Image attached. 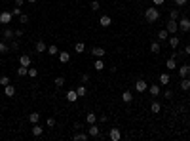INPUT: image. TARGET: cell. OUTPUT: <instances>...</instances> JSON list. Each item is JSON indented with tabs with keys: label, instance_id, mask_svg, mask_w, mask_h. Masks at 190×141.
I'll use <instances>...</instances> for the list:
<instances>
[{
	"label": "cell",
	"instance_id": "52a82bcc",
	"mask_svg": "<svg viewBox=\"0 0 190 141\" xmlns=\"http://www.w3.org/2000/svg\"><path fill=\"white\" fill-rule=\"evenodd\" d=\"M167 42H169V48H171V50H175L177 46H179V36H175V34H169V38H167Z\"/></svg>",
	"mask_w": 190,
	"mask_h": 141
},
{
	"label": "cell",
	"instance_id": "ee69618b",
	"mask_svg": "<svg viewBox=\"0 0 190 141\" xmlns=\"http://www.w3.org/2000/svg\"><path fill=\"white\" fill-rule=\"evenodd\" d=\"M80 80H82V84L90 82V74H88V72H84V74H82V78H80Z\"/></svg>",
	"mask_w": 190,
	"mask_h": 141
},
{
	"label": "cell",
	"instance_id": "44dd1931",
	"mask_svg": "<svg viewBox=\"0 0 190 141\" xmlns=\"http://www.w3.org/2000/svg\"><path fill=\"white\" fill-rule=\"evenodd\" d=\"M59 61L61 63H68L70 61V54H68V52H59Z\"/></svg>",
	"mask_w": 190,
	"mask_h": 141
},
{
	"label": "cell",
	"instance_id": "1f68e13d",
	"mask_svg": "<svg viewBox=\"0 0 190 141\" xmlns=\"http://www.w3.org/2000/svg\"><path fill=\"white\" fill-rule=\"evenodd\" d=\"M150 111H152V112H160V111H162V105H160L158 101H152V105H150Z\"/></svg>",
	"mask_w": 190,
	"mask_h": 141
},
{
	"label": "cell",
	"instance_id": "bcb514c9",
	"mask_svg": "<svg viewBox=\"0 0 190 141\" xmlns=\"http://www.w3.org/2000/svg\"><path fill=\"white\" fill-rule=\"evenodd\" d=\"M164 97H165V99H171V97H173L171 90H165V92H164Z\"/></svg>",
	"mask_w": 190,
	"mask_h": 141
},
{
	"label": "cell",
	"instance_id": "b9f144b4",
	"mask_svg": "<svg viewBox=\"0 0 190 141\" xmlns=\"http://www.w3.org/2000/svg\"><path fill=\"white\" fill-rule=\"evenodd\" d=\"M10 82H11V80L8 78V76H0V84H2V86H8Z\"/></svg>",
	"mask_w": 190,
	"mask_h": 141
},
{
	"label": "cell",
	"instance_id": "30bf717a",
	"mask_svg": "<svg viewBox=\"0 0 190 141\" xmlns=\"http://www.w3.org/2000/svg\"><path fill=\"white\" fill-rule=\"evenodd\" d=\"M148 94H150L152 97H158L160 95V86L158 84H150V86H148Z\"/></svg>",
	"mask_w": 190,
	"mask_h": 141
},
{
	"label": "cell",
	"instance_id": "681fc988",
	"mask_svg": "<svg viewBox=\"0 0 190 141\" xmlns=\"http://www.w3.org/2000/svg\"><path fill=\"white\" fill-rule=\"evenodd\" d=\"M152 2H154V6H162V4H164L165 0H152Z\"/></svg>",
	"mask_w": 190,
	"mask_h": 141
},
{
	"label": "cell",
	"instance_id": "4dcf8cb0",
	"mask_svg": "<svg viewBox=\"0 0 190 141\" xmlns=\"http://www.w3.org/2000/svg\"><path fill=\"white\" fill-rule=\"evenodd\" d=\"M93 67H95V71H103V69H105V63H103V59H101V57H97V59H95V65H93Z\"/></svg>",
	"mask_w": 190,
	"mask_h": 141
},
{
	"label": "cell",
	"instance_id": "d4e9b609",
	"mask_svg": "<svg viewBox=\"0 0 190 141\" xmlns=\"http://www.w3.org/2000/svg\"><path fill=\"white\" fill-rule=\"evenodd\" d=\"M169 38V33H167V29H162L160 33H158V40L160 42H164V40H167Z\"/></svg>",
	"mask_w": 190,
	"mask_h": 141
},
{
	"label": "cell",
	"instance_id": "4fadbf2b",
	"mask_svg": "<svg viewBox=\"0 0 190 141\" xmlns=\"http://www.w3.org/2000/svg\"><path fill=\"white\" fill-rule=\"evenodd\" d=\"M4 95H6V97H14V95H15V88L11 86V84L4 86Z\"/></svg>",
	"mask_w": 190,
	"mask_h": 141
},
{
	"label": "cell",
	"instance_id": "d6a6232c",
	"mask_svg": "<svg viewBox=\"0 0 190 141\" xmlns=\"http://www.w3.org/2000/svg\"><path fill=\"white\" fill-rule=\"evenodd\" d=\"M150 52L152 54H160V42H152L150 44Z\"/></svg>",
	"mask_w": 190,
	"mask_h": 141
},
{
	"label": "cell",
	"instance_id": "c3c4849f",
	"mask_svg": "<svg viewBox=\"0 0 190 141\" xmlns=\"http://www.w3.org/2000/svg\"><path fill=\"white\" fill-rule=\"evenodd\" d=\"M175 4H177V6H184V4H186V0H175Z\"/></svg>",
	"mask_w": 190,
	"mask_h": 141
},
{
	"label": "cell",
	"instance_id": "db71d44e",
	"mask_svg": "<svg viewBox=\"0 0 190 141\" xmlns=\"http://www.w3.org/2000/svg\"><path fill=\"white\" fill-rule=\"evenodd\" d=\"M27 2H31V4H34V2H36V0H27Z\"/></svg>",
	"mask_w": 190,
	"mask_h": 141
},
{
	"label": "cell",
	"instance_id": "7bdbcfd3",
	"mask_svg": "<svg viewBox=\"0 0 190 141\" xmlns=\"http://www.w3.org/2000/svg\"><path fill=\"white\" fill-rule=\"evenodd\" d=\"M11 15H21V8H19V6H15L14 10H11Z\"/></svg>",
	"mask_w": 190,
	"mask_h": 141
},
{
	"label": "cell",
	"instance_id": "f6af8a7d",
	"mask_svg": "<svg viewBox=\"0 0 190 141\" xmlns=\"http://www.w3.org/2000/svg\"><path fill=\"white\" fill-rule=\"evenodd\" d=\"M17 48H19V42H17V40H14V42L10 44V50H14V52H15Z\"/></svg>",
	"mask_w": 190,
	"mask_h": 141
},
{
	"label": "cell",
	"instance_id": "7402d4cb",
	"mask_svg": "<svg viewBox=\"0 0 190 141\" xmlns=\"http://www.w3.org/2000/svg\"><path fill=\"white\" fill-rule=\"evenodd\" d=\"M17 76H29V67L19 65V67H17Z\"/></svg>",
	"mask_w": 190,
	"mask_h": 141
},
{
	"label": "cell",
	"instance_id": "5b68a950",
	"mask_svg": "<svg viewBox=\"0 0 190 141\" xmlns=\"http://www.w3.org/2000/svg\"><path fill=\"white\" fill-rule=\"evenodd\" d=\"M105 54H107V52H105V48H101V46H93V50H91V55H93L95 59L97 57H105Z\"/></svg>",
	"mask_w": 190,
	"mask_h": 141
},
{
	"label": "cell",
	"instance_id": "8992f818",
	"mask_svg": "<svg viewBox=\"0 0 190 141\" xmlns=\"http://www.w3.org/2000/svg\"><path fill=\"white\" fill-rule=\"evenodd\" d=\"M108 137H110L112 141H120L122 134H120V130H118V128H110V132H108Z\"/></svg>",
	"mask_w": 190,
	"mask_h": 141
},
{
	"label": "cell",
	"instance_id": "f1b7e54d",
	"mask_svg": "<svg viewBox=\"0 0 190 141\" xmlns=\"http://www.w3.org/2000/svg\"><path fill=\"white\" fill-rule=\"evenodd\" d=\"M84 50H86V44H84V42H76L74 44V52H76V54H82Z\"/></svg>",
	"mask_w": 190,
	"mask_h": 141
},
{
	"label": "cell",
	"instance_id": "8fae6325",
	"mask_svg": "<svg viewBox=\"0 0 190 141\" xmlns=\"http://www.w3.org/2000/svg\"><path fill=\"white\" fill-rule=\"evenodd\" d=\"M34 50H36V54H44V52L48 50L46 42H44V40H38V42H36V46H34Z\"/></svg>",
	"mask_w": 190,
	"mask_h": 141
},
{
	"label": "cell",
	"instance_id": "836d02e7",
	"mask_svg": "<svg viewBox=\"0 0 190 141\" xmlns=\"http://www.w3.org/2000/svg\"><path fill=\"white\" fill-rule=\"evenodd\" d=\"M95 118H97V116H95V112H88V115H86L88 124H95Z\"/></svg>",
	"mask_w": 190,
	"mask_h": 141
},
{
	"label": "cell",
	"instance_id": "e575fe53",
	"mask_svg": "<svg viewBox=\"0 0 190 141\" xmlns=\"http://www.w3.org/2000/svg\"><path fill=\"white\" fill-rule=\"evenodd\" d=\"M10 52V46L6 42H0V54H8Z\"/></svg>",
	"mask_w": 190,
	"mask_h": 141
},
{
	"label": "cell",
	"instance_id": "ffe728a7",
	"mask_svg": "<svg viewBox=\"0 0 190 141\" xmlns=\"http://www.w3.org/2000/svg\"><path fill=\"white\" fill-rule=\"evenodd\" d=\"M169 82H171V76H169L167 72H162V74H160V84H164V86H167Z\"/></svg>",
	"mask_w": 190,
	"mask_h": 141
},
{
	"label": "cell",
	"instance_id": "74e56055",
	"mask_svg": "<svg viewBox=\"0 0 190 141\" xmlns=\"http://www.w3.org/2000/svg\"><path fill=\"white\" fill-rule=\"evenodd\" d=\"M90 8H91V10H93V11H99V10H101V4L97 2V0H93V2L90 4Z\"/></svg>",
	"mask_w": 190,
	"mask_h": 141
},
{
	"label": "cell",
	"instance_id": "3957f363",
	"mask_svg": "<svg viewBox=\"0 0 190 141\" xmlns=\"http://www.w3.org/2000/svg\"><path fill=\"white\" fill-rule=\"evenodd\" d=\"M11 17H14V15H11V11H6V10H4L2 14H0V23H2V25H8V23L11 21Z\"/></svg>",
	"mask_w": 190,
	"mask_h": 141
},
{
	"label": "cell",
	"instance_id": "7a4b0ae2",
	"mask_svg": "<svg viewBox=\"0 0 190 141\" xmlns=\"http://www.w3.org/2000/svg\"><path fill=\"white\" fill-rule=\"evenodd\" d=\"M165 29H167V33H169V34H175L177 31H179V23H177L175 19H169L167 25H165Z\"/></svg>",
	"mask_w": 190,
	"mask_h": 141
},
{
	"label": "cell",
	"instance_id": "8d00e7d4",
	"mask_svg": "<svg viewBox=\"0 0 190 141\" xmlns=\"http://www.w3.org/2000/svg\"><path fill=\"white\" fill-rule=\"evenodd\" d=\"M55 124H57V122H55L53 116H50V118L46 120V126H48V128H55Z\"/></svg>",
	"mask_w": 190,
	"mask_h": 141
},
{
	"label": "cell",
	"instance_id": "ab89813d",
	"mask_svg": "<svg viewBox=\"0 0 190 141\" xmlns=\"http://www.w3.org/2000/svg\"><path fill=\"white\" fill-rule=\"evenodd\" d=\"M19 23H23V25H25V23H29V15H27V14H21V15H19Z\"/></svg>",
	"mask_w": 190,
	"mask_h": 141
},
{
	"label": "cell",
	"instance_id": "7c38bea8",
	"mask_svg": "<svg viewBox=\"0 0 190 141\" xmlns=\"http://www.w3.org/2000/svg\"><path fill=\"white\" fill-rule=\"evenodd\" d=\"M110 23H112L110 15H101V19H99V25L101 27H110Z\"/></svg>",
	"mask_w": 190,
	"mask_h": 141
},
{
	"label": "cell",
	"instance_id": "ba28073f",
	"mask_svg": "<svg viewBox=\"0 0 190 141\" xmlns=\"http://www.w3.org/2000/svg\"><path fill=\"white\" fill-rule=\"evenodd\" d=\"M19 65H23V67H31V55H29V54L19 55Z\"/></svg>",
	"mask_w": 190,
	"mask_h": 141
},
{
	"label": "cell",
	"instance_id": "f546056e",
	"mask_svg": "<svg viewBox=\"0 0 190 141\" xmlns=\"http://www.w3.org/2000/svg\"><path fill=\"white\" fill-rule=\"evenodd\" d=\"M46 52H48V54H50V55H59V48L55 46V44H51V46L48 48Z\"/></svg>",
	"mask_w": 190,
	"mask_h": 141
},
{
	"label": "cell",
	"instance_id": "816d5d0a",
	"mask_svg": "<svg viewBox=\"0 0 190 141\" xmlns=\"http://www.w3.org/2000/svg\"><path fill=\"white\" fill-rule=\"evenodd\" d=\"M23 4H25V0H15V6H19V8H21Z\"/></svg>",
	"mask_w": 190,
	"mask_h": 141
},
{
	"label": "cell",
	"instance_id": "6da1fadb",
	"mask_svg": "<svg viewBox=\"0 0 190 141\" xmlns=\"http://www.w3.org/2000/svg\"><path fill=\"white\" fill-rule=\"evenodd\" d=\"M144 19H147L148 23H154V21H158V19H160V11L156 10L154 6H152V8H148V10L144 11Z\"/></svg>",
	"mask_w": 190,
	"mask_h": 141
},
{
	"label": "cell",
	"instance_id": "f907efd6",
	"mask_svg": "<svg viewBox=\"0 0 190 141\" xmlns=\"http://www.w3.org/2000/svg\"><path fill=\"white\" fill-rule=\"evenodd\" d=\"M99 120H101V122H107L108 116H107V115H101V116H99Z\"/></svg>",
	"mask_w": 190,
	"mask_h": 141
},
{
	"label": "cell",
	"instance_id": "d6986e66",
	"mask_svg": "<svg viewBox=\"0 0 190 141\" xmlns=\"http://www.w3.org/2000/svg\"><path fill=\"white\" fill-rule=\"evenodd\" d=\"M122 101H124V103H131V101H133V94H131L129 90H126V92L122 94Z\"/></svg>",
	"mask_w": 190,
	"mask_h": 141
},
{
	"label": "cell",
	"instance_id": "cb8c5ba5",
	"mask_svg": "<svg viewBox=\"0 0 190 141\" xmlns=\"http://www.w3.org/2000/svg\"><path fill=\"white\" fill-rule=\"evenodd\" d=\"M74 139H76V141H88V139H90V134H84V132H78V134L74 135Z\"/></svg>",
	"mask_w": 190,
	"mask_h": 141
},
{
	"label": "cell",
	"instance_id": "2e32d148",
	"mask_svg": "<svg viewBox=\"0 0 190 141\" xmlns=\"http://www.w3.org/2000/svg\"><path fill=\"white\" fill-rule=\"evenodd\" d=\"M76 99H78V94H76V90H68V92H67V101H68V103H74Z\"/></svg>",
	"mask_w": 190,
	"mask_h": 141
},
{
	"label": "cell",
	"instance_id": "e0dca14e",
	"mask_svg": "<svg viewBox=\"0 0 190 141\" xmlns=\"http://www.w3.org/2000/svg\"><path fill=\"white\" fill-rule=\"evenodd\" d=\"M32 126H34L32 128V135H34V137H40V135L44 134V128L40 126V124H32Z\"/></svg>",
	"mask_w": 190,
	"mask_h": 141
},
{
	"label": "cell",
	"instance_id": "484cf974",
	"mask_svg": "<svg viewBox=\"0 0 190 141\" xmlns=\"http://www.w3.org/2000/svg\"><path fill=\"white\" fill-rule=\"evenodd\" d=\"M165 67H167V69H169V71H173V69H177V61H175V59H173V57H169V59H167V61H165Z\"/></svg>",
	"mask_w": 190,
	"mask_h": 141
},
{
	"label": "cell",
	"instance_id": "d590c367",
	"mask_svg": "<svg viewBox=\"0 0 190 141\" xmlns=\"http://www.w3.org/2000/svg\"><path fill=\"white\" fill-rule=\"evenodd\" d=\"M53 82H55V86H57V88H61V86H65V78H63V76H57V78H55Z\"/></svg>",
	"mask_w": 190,
	"mask_h": 141
},
{
	"label": "cell",
	"instance_id": "9c48e42d",
	"mask_svg": "<svg viewBox=\"0 0 190 141\" xmlns=\"http://www.w3.org/2000/svg\"><path fill=\"white\" fill-rule=\"evenodd\" d=\"M135 90L143 94V92H147V90H148V84L144 82V80H137V82H135Z\"/></svg>",
	"mask_w": 190,
	"mask_h": 141
},
{
	"label": "cell",
	"instance_id": "9a60e30c",
	"mask_svg": "<svg viewBox=\"0 0 190 141\" xmlns=\"http://www.w3.org/2000/svg\"><path fill=\"white\" fill-rule=\"evenodd\" d=\"M188 74H190V65H183V67H179V76H181V78H186Z\"/></svg>",
	"mask_w": 190,
	"mask_h": 141
},
{
	"label": "cell",
	"instance_id": "f5cc1de1",
	"mask_svg": "<svg viewBox=\"0 0 190 141\" xmlns=\"http://www.w3.org/2000/svg\"><path fill=\"white\" fill-rule=\"evenodd\" d=\"M184 54H186V55H190V44L186 46V50H184Z\"/></svg>",
	"mask_w": 190,
	"mask_h": 141
},
{
	"label": "cell",
	"instance_id": "83f0119b",
	"mask_svg": "<svg viewBox=\"0 0 190 141\" xmlns=\"http://www.w3.org/2000/svg\"><path fill=\"white\" fill-rule=\"evenodd\" d=\"M76 94H78V97H84V95L88 94V90H86V86L84 84H80L78 88H76Z\"/></svg>",
	"mask_w": 190,
	"mask_h": 141
},
{
	"label": "cell",
	"instance_id": "4316f807",
	"mask_svg": "<svg viewBox=\"0 0 190 141\" xmlns=\"http://www.w3.org/2000/svg\"><path fill=\"white\" fill-rule=\"evenodd\" d=\"M181 90H184V92H188V90H190V80H188V76L181 80Z\"/></svg>",
	"mask_w": 190,
	"mask_h": 141
},
{
	"label": "cell",
	"instance_id": "f35d334b",
	"mask_svg": "<svg viewBox=\"0 0 190 141\" xmlns=\"http://www.w3.org/2000/svg\"><path fill=\"white\" fill-rule=\"evenodd\" d=\"M29 76L31 78H36V76H38V71H36L34 67H29Z\"/></svg>",
	"mask_w": 190,
	"mask_h": 141
},
{
	"label": "cell",
	"instance_id": "277c9868",
	"mask_svg": "<svg viewBox=\"0 0 190 141\" xmlns=\"http://www.w3.org/2000/svg\"><path fill=\"white\" fill-rule=\"evenodd\" d=\"M177 23H179V31H184V33L190 31V19L188 17H183L181 21H177Z\"/></svg>",
	"mask_w": 190,
	"mask_h": 141
},
{
	"label": "cell",
	"instance_id": "ac0fdd59",
	"mask_svg": "<svg viewBox=\"0 0 190 141\" xmlns=\"http://www.w3.org/2000/svg\"><path fill=\"white\" fill-rule=\"evenodd\" d=\"M2 38H4V40H11V38H15V31H14V29H4Z\"/></svg>",
	"mask_w": 190,
	"mask_h": 141
},
{
	"label": "cell",
	"instance_id": "603a6c76",
	"mask_svg": "<svg viewBox=\"0 0 190 141\" xmlns=\"http://www.w3.org/2000/svg\"><path fill=\"white\" fill-rule=\"evenodd\" d=\"M29 122L31 124H38L40 122V115H38V112H31V115H29Z\"/></svg>",
	"mask_w": 190,
	"mask_h": 141
},
{
	"label": "cell",
	"instance_id": "5bb4252c",
	"mask_svg": "<svg viewBox=\"0 0 190 141\" xmlns=\"http://www.w3.org/2000/svg\"><path fill=\"white\" fill-rule=\"evenodd\" d=\"M88 134H90V137H99V128H97L95 124H90V128H88Z\"/></svg>",
	"mask_w": 190,
	"mask_h": 141
},
{
	"label": "cell",
	"instance_id": "7dc6e473",
	"mask_svg": "<svg viewBox=\"0 0 190 141\" xmlns=\"http://www.w3.org/2000/svg\"><path fill=\"white\" fill-rule=\"evenodd\" d=\"M21 36H23V31L17 29V31H15V38H21Z\"/></svg>",
	"mask_w": 190,
	"mask_h": 141
},
{
	"label": "cell",
	"instance_id": "60d3db41",
	"mask_svg": "<svg viewBox=\"0 0 190 141\" xmlns=\"http://www.w3.org/2000/svg\"><path fill=\"white\" fill-rule=\"evenodd\" d=\"M169 19H179V10H171V14H169Z\"/></svg>",
	"mask_w": 190,
	"mask_h": 141
}]
</instances>
